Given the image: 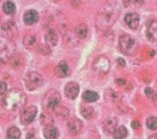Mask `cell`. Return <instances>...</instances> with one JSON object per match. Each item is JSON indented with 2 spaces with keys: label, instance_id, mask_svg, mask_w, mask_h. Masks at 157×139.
<instances>
[{
  "label": "cell",
  "instance_id": "27",
  "mask_svg": "<svg viewBox=\"0 0 157 139\" xmlns=\"http://www.w3.org/2000/svg\"><path fill=\"white\" fill-rule=\"evenodd\" d=\"M2 9H3V12L7 15H12L15 13V9H16V6H15L14 2L13 1H6L2 6Z\"/></svg>",
  "mask_w": 157,
  "mask_h": 139
},
{
  "label": "cell",
  "instance_id": "12",
  "mask_svg": "<svg viewBox=\"0 0 157 139\" xmlns=\"http://www.w3.org/2000/svg\"><path fill=\"white\" fill-rule=\"evenodd\" d=\"M147 37L149 40L157 43V20H152L147 26Z\"/></svg>",
  "mask_w": 157,
  "mask_h": 139
},
{
  "label": "cell",
  "instance_id": "8",
  "mask_svg": "<svg viewBox=\"0 0 157 139\" xmlns=\"http://www.w3.org/2000/svg\"><path fill=\"white\" fill-rule=\"evenodd\" d=\"M38 113V109L35 106H30V107L26 108L23 112H22L21 116H20V121L23 125H29L30 122L35 120Z\"/></svg>",
  "mask_w": 157,
  "mask_h": 139
},
{
  "label": "cell",
  "instance_id": "13",
  "mask_svg": "<svg viewBox=\"0 0 157 139\" xmlns=\"http://www.w3.org/2000/svg\"><path fill=\"white\" fill-rule=\"evenodd\" d=\"M67 128H68V130H69L70 133L78 134V133L81 132V130H82L83 123H82V121H81L80 119H78V118H71V119L68 120Z\"/></svg>",
  "mask_w": 157,
  "mask_h": 139
},
{
  "label": "cell",
  "instance_id": "36",
  "mask_svg": "<svg viewBox=\"0 0 157 139\" xmlns=\"http://www.w3.org/2000/svg\"><path fill=\"white\" fill-rule=\"evenodd\" d=\"M116 83H117L118 85H125V84H126V83H127V82H126V80L117 79V80H116Z\"/></svg>",
  "mask_w": 157,
  "mask_h": 139
},
{
  "label": "cell",
  "instance_id": "21",
  "mask_svg": "<svg viewBox=\"0 0 157 139\" xmlns=\"http://www.w3.org/2000/svg\"><path fill=\"white\" fill-rule=\"evenodd\" d=\"M45 40H46L47 44L49 45H56L58 43V34L56 32L54 29H49L46 32V36H45Z\"/></svg>",
  "mask_w": 157,
  "mask_h": 139
},
{
  "label": "cell",
  "instance_id": "22",
  "mask_svg": "<svg viewBox=\"0 0 157 139\" xmlns=\"http://www.w3.org/2000/svg\"><path fill=\"white\" fill-rule=\"evenodd\" d=\"M128 135V131L125 127H118L116 128V130L113 132V137L114 139H125Z\"/></svg>",
  "mask_w": 157,
  "mask_h": 139
},
{
  "label": "cell",
  "instance_id": "15",
  "mask_svg": "<svg viewBox=\"0 0 157 139\" xmlns=\"http://www.w3.org/2000/svg\"><path fill=\"white\" fill-rule=\"evenodd\" d=\"M117 128V119L114 117H110L104 122L103 129L107 134H113V132Z\"/></svg>",
  "mask_w": 157,
  "mask_h": 139
},
{
  "label": "cell",
  "instance_id": "37",
  "mask_svg": "<svg viewBox=\"0 0 157 139\" xmlns=\"http://www.w3.org/2000/svg\"><path fill=\"white\" fill-rule=\"evenodd\" d=\"M149 139H157V134H153V135L149 137Z\"/></svg>",
  "mask_w": 157,
  "mask_h": 139
},
{
  "label": "cell",
  "instance_id": "19",
  "mask_svg": "<svg viewBox=\"0 0 157 139\" xmlns=\"http://www.w3.org/2000/svg\"><path fill=\"white\" fill-rule=\"evenodd\" d=\"M36 43H37V37L35 35L27 34L23 39V44L27 49H33L36 46Z\"/></svg>",
  "mask_w": 157,
  "mask_h": 139
},
{
  "label": "cell",
  "instance_id": "17",
  "mask_svg": "<svg viewBox=\"0 0 157 139\" xmlns=\"http://www.w3.org/2000/svg\"><path fill=\"white\" fill-rule=\"evenodd\" d=\"M9 63H10V65H11V67L14 68V69H20V68L24 65V59L21 54H15L11 58V60L9 61Z\"/></svg>",
  "mask_w": 157,
  "mask_h": 139
},
{
  "label": "cell",
  "instance_id": "9",
  "mask_svg": "<svg viewBox=\"0 0 157 139\" xmlns=\"http://www.w3.org/2000/svg\"><path fill=\"white\" fill-rule=\"evenodd\" d=\"M2 29V35L6 38V39L11 40L13 38H15L17 36V27L15 23L13 21H7L1 26Z\"/></svg>",
  "mask_w": 157,
  "mask_h": 139
},
{
  "label": "cell",
  "instance_id": "33",
  "mask_svg": "<svg viewBox=\"0 0 157 139\" xmlns=\"http://www.w3.org/2000/svg\"><path fill=\"white\" fill-rule=\"evenodd\" d=\"M6 90H7V86L4 82H0V96L6 93Z\"/></svg>",
  "mask_w": 157,
  "mask_h": 139
},
{
  "label": "cell",
  "instance_id": "11",
  "mask_svg": "<svg viewBox=\"0 0 157 139\" xmlns=\"http://www.w3.org/2000/svg\"><path fill=\"white\" fill-rule=\"evenodd\" d=\"M125 22L131 29H136L139 24V16L136 13H129L125 16Z\"/></svg>",
  "mask_w": 157,
  "mask_h": 139
},
{
  "label": "cell",
  "instance_id": "10",
  "mask_svg": "<svg viewBox=\"0 0 157 139\" xmlns=\"http://www.w3.org/2000/svg\"><path fill=\"white\" fill-rule=\"evenodd\" d=\"M78 91H80V87L77 83L70 82L65 86V94L70 100H75L78 95Z\"/></svg>",
  "mask_w": 157,
  "mask_h": 139
},
{
  "label": "cell",
  "instance_id": "18",
  "mask_svg": "<svg viewBox=\"0 0 157 139\" xmlns=\"http://www.w3.org/2000/svg\"><path fill=\"white\" fill-rule=\"evenodd\" d=\"M43 133H44V137L46 139H57L58 136H59V131H58V129L52 127V126H50V127H45Z\"/></svg>",
  "mask_w": 157,
  "mask_h": 139
},
{
  "label": "cell",
  "instance_id": "16",
  "mask_svg": "<svg viewBox=\"0 0 157 139\" xmlns=\"http://www.w3.org/2000/svg\"><path fill=\"white\" fill-rule=\"evenodd\" d=\"M23 19H24L25 24L32 25L38 22V20H39V15H38V13L36 11H34V9H29V11H27L24 14Z\"/></svg>",
  "mask_w": 157,
  "mask_h": 139
},
{
  "label": "cell",
  "instance_id": "5",
  "mask_svg": "<svg viewBox=\"0 0 157 139\" xmlns=\"http://www.w3.org/2000/svg\"><path fill=\"white\" fill-rule=\"evenodd\" d=\"M116 18H117L116 13L113 11L112 7L107 9L106 11L101 13V15L98 17V26L101 27V28H105V27L110 26V25H112L115 22Z\"/></svg>",
  "mask_w": 157,
  "mask_h": 139
},
{
  "label": "cell",
  "instance_id": "35",
  "mask_svg": "<svg viewBox=\"0 0 157 139\" xmlns=\"http://www.w3.org/2000/svg\"><path fill=\"white\" fill-rule=\"evenodd\" d=\"M139 127H140V125H139L138 121H136V120L132 121V128L133 129H138Z\"/></svg>",
  "mask_w": 157,
  "mask_h": 139
},
{
  "label": "cell",
  "instance_id": "2",
  "mask_svg": "<svg viewBox=\"0 0 157 139\" xmlns=\"http://www.w3.org/2000/svg\"><path fill=\"white\" fill-rule=\"evenodd\" d=\"M118 47L126 55H134L138 51V43L130 35L124 34L118 39Z\"/></svg>",
  "mask_w": 157,
  "mask_h": 139
},
{
  "label": "cell",
  "instance_id": "1",
  "mask_svg": "<svg viewBox=\"0 0 157 139\" xmlns=\"http://www.w3.org/2000/svg\"><path fill=\"white\" fill-rule=\"evenodd\" d=\"M26 103V96L21 90L12 89L6 93L3 100H2V106L7 111L12 112H18L23 109Z\"/></svg>",
  "mask_w": 157,
  "mask_h": 139
},
{
  "label": "cell",
  "instance_id": "25",
  "mask_svg": "<svg viewBox=\"0 0 157 139\" xmlns=\"http://www.w3.org/2000/svg\"><path fill=\"white\" fill-rule=\"evenodd\" d=\"M40 120H41L42 125H44L45 127H50V126H52V123H54V118H52V116L47 112L43 113L41 115V117H40Z\"/></svg>",
  "mask_w": 157,
  "mask_h": 139
},
{
  "label": "cell",
  "instance_id": "24",
  "mask_svg": "<svg viewBox=\"0 0 157 139\" xmlns=\"http://www.w3.org/2000/svg\"><path fill=\"white\" fill-rule=\"evenodd\" d=\"M6 137L7 139H20V137H21V132H20L18 128L12 127L7 130Z\"/></svg>",
  "mask_w": 157,
  "mask_h": 139
},
{
  "label": "cell",
  "instance_id": "31",
  "mask_svg": "<svg viewBox=\"0 0 157 139\" xmlns=\"http://www.w3.org/2000/svg\"><path fill=\"white\" fill-rule=\"evenodd\" d=\"M147 127L150 130H157V118L156 117H149L147 119Z\"/></svg>",
  "mask_w": 157,
  "mask_h": 139
},
{
  "label": "cell",
  "instance_id": "6",
  "mask_svg": "<svg viewBox=\"0 0 157 139\" xmlns=\"http://www.w3.org/2000/svg\"><path fill=\"white\" fill-rule=\"evenodd\" d=\"M92 69L98 75L107 74L109 69H110V61L106 57H98L92 63Z\"/></svg>",
  "mask_w": 157,
  "mask_h": 139
},
{
  "label": "cell",
  "instance_id": "26",
  "mask_svg": "<svg viewBox=\"0 0 157 139\" xmlns=\"http://www.w3.org/2000/svg\"><path fill=\"white\" fill-rule=\"evenodd\" d=\"M54 112L57 115L61 116V117H68V115H69V110H68L66 107H64V106L60 105V103L56 107Z\"/></svg>",
  "mask_w": 157,
  "mask_h": 139
},
{
  "label": "cell",
  "instance_id": "14",
  "mask_svg": "<svg viewBox=\"0 0 157 139\" xmlns=\"http://www.w3.org/2000/svg\"><path fill=\"white\" fill-rule=\"evenodd\" d=\"M55 74L58 77H65L69 74V67L66 62H60L55 68Z\"/></svg>",
  "mask_w": 157,
  "mask_h": 139
},
{
  "label": "cell",
  "instance_id": "20",
  "mask_svg": "<svg viewBox=\"0 0 157 139\" xmlns=\"http://www.w3.org/2000/svg\"><path fill=\"white\" fill-rule=\"evenodd\" d=\"M83 100L86 103H94L98 100V94L97 92H94V91L87 90L83 94Z\"/></svg>",
  "mask_w": 157,
  "mask_h": 139
},
{
  "label": "cell",
  "instance_id": "28",
  "mask_svg": "<svg viewBox=\"0 0 157 139\" xmlns=\"http://www.w3.org/2000/svg\"><path fill=\"white\" fill-rule=\"evenodd\" d=\"M81 114H82L86 119H91L94 116V110L91 107H82L81 108Z\"/></svg>",
  "mask_w": 157,
  "mask_h": 139
},
{
  "label": "cell",
  "instance_id": "4",
  "mask_svg": "<svg viewBox=\"0 0 157 139\" xmlns=\"http://www.w3.org/2000/svg\"><path fill=\"white\" fill-rule=\"evenodd\" d=\"M15 54V44L12 41H6L0 44V67L9 63Z\"/></svg>",
  "mask_w": 157,
  "mask_h": 139
},
{
  "label": "cell",
  "instance_id": "3",
  "mask_svg": "<svg viewBox=\"0 0 157 139\" xmlns=\"http://www.w3.org/2000/svg\"><path fill=\"white\" fill-rule=\"evenodd\" d=\"M60 94L58 91L50 90L44 95L42 100V107L45 110V112H54L58 105L60 103Z\"/></svg>",
  "mask_w": 157,
  "mask_h": 139
},
{
  "label": "cell",
  "instance_id": "30",
  "mask_svg": "<svg viewBox=\"0 0 157 139\" xmlns=\"http://www.w3.org/2000/svg\"><path fill=\"white\" fill-rule=\"evenodd\" d=\"M106 98L112 100V102H116V100H118L121 98V95L118 94L117 92H115V91L110 89V90L106 91Z\"/></svg>",
  "mask_w": 157,
  "mask_h": 139
},
{
  "label": "cell",
  "instance_id": "34",
  "mask_svg": "<svg viewBox=\"0 0 157 139\" xmlns=\"http://www.w3.org/2000/svg\"><path fill=\"white\" fill-rule=\"evenodd\" d=\"M117 63L120 64L121 67H125L126 66V61L123 59V58H118L117 59Z\"/></svg>",
  "mask_w": 157,
  "mask_h": 139
},
{
  "label": "cell",
  "instance_id": "23",
  "mask_svg": "<svg viewBox=\"0 0 157 139\" xmlns=\"http://www.w3.org/2000/svg\"><path fill=\"white\" fill-rule=\"evenodd\" d=\"M87 32H88V27L87 25L84 24V23H81L78 24L77 27H75V35L81 38V39H83V38H85L87 36Z\"/></svg>",
  "mask_w": 157,
  "mask_h": 139
},
{
  "label": "cell",
  "instance_id": "38",
  "mask_svg": "<svg viewBox=\"0 0 157 139\" xmlns=\"http://www.w3.org/2000/svg\"><path fill=\"white\" fill-rule=\"evenodd\" d=\"M26 139H37V138L35 137V136H33V135H29V137H27Z\"/></svg>",
  "mask_w": 157,
  "mask_h": 139
},
{
  "label": "cell",
  "instance_id": "29",
  "mask_svg": "<svg viewBox=\"0 0 157 139\" xmlns=\"http://www.w3.org/2000/svg\"><path fill=\"white\" fill-rule=\"evenodd\" d=\"M145 92H146L147 97H148L149 100H151V102L153 103L154 105L157 106V93L155 92V91L148 87V88H146Z\"/></svg>",
  "mask_w": 157,
  "mask_h": 139
},
{
  "label": "cell",
  "instance_id": "32",
  "mask_svg": "<svg viewBox=\"0 0 157 139\" xmlns=\"http://www.w3.org/2000/svg\"><path fill=\"white\" fill-rule=\"evenodd\" d=\"M38 51L40 52V54H47L50 52V49L48 46H46V45H42V46L39 47V49H38Z\"/></svg>",
  "mask_w": 157,
  "mask_h": 139
},
{
  "label": "cell",
  "instance_id": "7",
  "mask_svg": "<svg viewBox=\"0 0 157 139\" xmlns=\"http://www.w3.org/2000/svg\"><path fill=\"white\" fill-rule=\"evenodd\" d=\"M43 79L42 77L36 71H30L25 75V86L29 90L37 89L42 85Z\"/></svg>",
  "mask_w": 157,
  "mask_h": 139
}]
</instances>
